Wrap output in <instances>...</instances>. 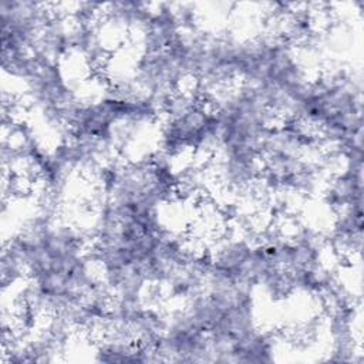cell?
<instances>
[{"instance_id":"cell-1","label":"cell","mask_w":364,"mask_h":364,"mask_svg":"<svg viewBox=\"0 0 364 364\" xmlns=\"http://www.w3.org/2000/svg\"><path fill=\"white\" fill-rule=\"evenodd\" d=\"M1 51H37L40 34L53 16L50 4L1 1Z\"/></svg>"},{"instance_id":"cell-2","label":"cell","mask_w":364,"mask_h":364,"mask_svg":"<svg viewBox=\"0 0 364 364\" xmlns=\"http://www.w3.org/2000/svg\"><path fill=\"white\" fill-rule=\"evenodd\" d=\"M228 213H229V212H228V209H226V208H223V209H222V215L225 216V215H228ZM232 215H233V219H236V218H237V216H236V215H237V210L235 209V210L232 212ZM229 218L232 219V216H229Z\"/></svg>"}]
</instances>
